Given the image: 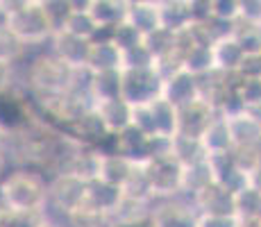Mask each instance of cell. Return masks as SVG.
Listing matches in <instances>:
<instances>
[{
    "label": "cell",
    "instance_id": "6da1fadb",
    "mask_svg": "<svg viewBox=\"0 0 261 227\" xmlns=\"http://www.w3.org/2000/svg\"><path fill=\"white\" fill-rule=\"evenodd\" d=\"M0 203L14 214H43L48 205V182L34 170L16 168L0 182Z\"/></svg>",
    "mask_w": 261,
    "mask_h": 227
},
{
    "label": "cell",
    "instance_id": "7a4b0ae2",
    "mask_svg": "<svg viewBox=\"0 0 261 227\" xmlns=\"http://www.w3.org/2000/svg\"><path fill=\"white\" fill-rule=\"evenodd\" d=\"M75 78H77V68L59 59L55 53L37 57L28 68L30 89L41 98L43 105L68 93L75 87Z\"/></svg>",
    "mask_w": 261,
    "mask_h": 227
},
{
    "label": "cell",
    "instance_id": "3957f363",
    "mask_svg": "<svg viewBox=\"0 0 261 227\" xmlns=\"http://www.w3.org/2000/svg\"><path fill=\"white\" fill-rule=\"evenodd\" d=\"M87 189H89V182L82 175L73 173V170H59L53 178V182H48L46 209L55 211L57 216L68 220L84 207Z\"/></svg>",
    "mask_w": 261,
    "mask_h": 227
},
{
    "label": "cell",
    "instance_id": "277c9868",
    "mask_svg": "<svg viewBox=\"0 0 261 227\" xmlns=\"http://www.w3.org/2000/svg\"><path fill=\"white\" fill-rule=\"evenodd\" d=\"M5 25H7L25 45L43 43V41H48V39H53V34H55L53 23H50V18L46 16V12H43L39 0H32V3H28L23 9L9 14V16L5 18Z\"/></svg>",
    "mask_w": 261,
    "mask_h": 227
},
{
    "label": "cell",
    "instance_id": "5b68a950",
    "mask_svg": "<svg viewBox=\"0 0 261 227\" xmlns=\"http://www.w3.org/2000/svg\"><path fill=\"white\" fill-rule=\"evenodd\" d=\"M145 175H148L150 195L154 200L175 198L182 195V164L170 153L157 155L145 164Z\"/></svg>",
    "mask_w": 261,
    "mask_h": 227
},
{
    "label": "cell",
    "instance_id": "8992f818",
    "mask_svg": "<svg viewBox=\"0 0 261 227\" xmlns=\"http://www.w3.org/2000/svg\"><path fill=\"white\" fill-rule=\"evenodd\" d=\"M120 75H123V98L129 105H143L162 98L164 73L159 66L120 68Z\"/></svg>",
    "mask_w": 261,
    "mask_h": 227
},
{
    "label": "cell",
    "instance_id": "52a82bcc",
    "mask_svg": "<svg viewBox=\"0 0 261 227\" xmlns=\"http://www.w3.org/2000/svg\"><path fill=\"white\" fill-rule=\"evenodd\" d=\"M198 207L187 195L154 200L152 209H150V225L152 227H198Z\"/></svg>",
    "mask_w": 261,
    "mask_h": 227
},
{
    "label": "cell",
    "instance_id": "ba28073f",
    "mask_svg": "<svg viewBox=\"0 0 261 227\" xmlns=\"http://www.w3.org/2000/svg\"><path fill=\"white\" fill-rule=\"evenodd\" d=\"M137 166L139 164H134L132 159H127L120 153H98L95 150V180L105 182V184L123 189Z\"/></svg>",
    "mask_w": 261,
    "mask_h": 227
},
{
    "label": "cell",
    "instance_id": "9c48e42d",
    "mask_svg": "<svg viewBox=\"0 0 261 227\" xmlns=\"http://www.w3.org/2000/svg\"><path fill=\"white\" fill-rule=\"evenodd\" d=\"M164 98L170 100L173 105L182 107L193 100L200 98V78H195L193 73H189L187 68H175L173 73H168L164 78Z\"/></svg>",
    "mask_w": 261,
    "mask_h": 227
},
{
    "label": "cell",
    "instance_id": "30bf717a",
    "mask_svg": "<svg viewBox=\"0 0 261 227\" xmlns=\"http://www.w3.org/2000/svg\"><path fill=\"white\" fill-rule=\"evenodd\" d=\"M120 200H123V189H120V186H112V184H105V182H100V180H91L89 182L87 200H84L82 209L112 218V214L118 209Z\"/></svg>",
    "mask_w": 261,
    "mask_h": 227
},
{
    "label": "cell",
    "instance_id": "8fae6325",
    "mask_svg": "<svg viewBox=\"0 0 261 227\" xmlns=\"http://www.w3.org/2000/svg\"><path fill=\"white\" fill-rule=\"evenodd\" d=\"M200 143H202L207 157L232 153L234 141H232V130H229L227 116L216 112V116L209 120V125L202 130V134H200Z\"/></svg>",
    "mask_w": 261,
    "mask_h": 227
},
{
    "label": "cell",
    "instance_id": "7c38bea8",
    "mask_svg": "<svg viewBox=\"0 0 261 227\" xmlns=\"http://www.w3.org/2000/svg\"><path fill=\"white\" fill-rule=\"evenodd\" d=\"M50 41H53V53L57 55L59 59H64L66 64H71L73 68H84L87 66L91 39L75 37V34L66 32V30H57Z\"/></svg>",
    "mask_w": 261,
    "mask_h": 227
},
{
    "label": "cell",
    "instance_id": "4fadbf2b",
    "mask_svg": "<svg viewBox=\"0 0 261 227\" xmlns=\"http://www.w3.org/2000/svg\"><path fill=\"white\" fill-rule=\"evenodd\" d=\"M177 109H179V132L191 134V136L202 134V130L207 128L209 120H212L216 116V112H218V109H216L207 98H202V95H200L198 100H193V103L182 105V107H177Z\"/></svg>",
    "mask_w": 261,
    "mask_h": 227
},
{
    "label": "cell",
    "instance_id": "5bb4252c",
    "mask_svg": "<svg viewBox=\"0 0 261 227\" xmlns=\"http://www.w3.org/2000/svg\"><path fill=\"white\" fill-rule=\"evenodd\" d=\"M195 207L200 214H237V205H234V193L227 191L223 184L214 182L207 189H202L193 198Z\"/></svg>",
    "mask_w": 261,
    "mask_h": 227
},
{
    "label": "cell",
    "instance_id": "9a60e30c",
    "mask_svg": "<svg viewBox=\"0 0 261 227\" xmlns=\"http://www.w3.org/2000/svg\"><path fill=\"white\" fill-rule=\"evenodd\" d=\"M118 153L132 159L134 164L143 166L152 159V141H150V136L139 132L134 125H129L127 130L118 134Z\"/></svg>",
    "mask_w": 261,
    "mask_h": 227
},
{
    "label": "cell",
    "instance_id": "2e32d148",
    "mask_svg": "<svg viewBox=\"0 0 261 227\" xmlns=\"http://www.w3.org/2000/svg\"><path fill=\"white\" fill-rule=\"evenodd\" d=\"M100 118L105 120L109 134H120L123 130H127L132 125V105L125 98H112V100H102L95 103Z\"/></svg>",
    "mask_w": 261,
    "mask_h": 227
},
{
    "label": "cell",
    "instance_id": "e0dca14e",
    "mask_svg": "<svg viewBox=\"0 0 261 227\" xmlns=\"http://www.w3.org/2000/svg\"><path fill=\"white\" fill-rule=\"evenodd\" d=\"M214 170L212 164H209V157H202L198 161L189 166H182V195L193 200L195 195L200 193L202 189H207L209 184H214Z\"/></svg>",
    "mask_w": 261,
    "mask_h": 227
},
{
    "label": "cell",
    "instance_id": "ac0fdd59",
    "mask_svg": "<svg viewBox=\"0 0 261 227\" xmlns=\"http://www.w3.org/2000/svg\"><path fill=\"white\" fill-rule=\"evenodd\" d=\"M87 68L95 70H114L123 68V50L114 41H91L89 45V57H87Z\"/></svg>",
    "mask_w": 261,
    "mask_h": 227
},
{
    "label": "cell",
    "instance_id": "d6986e66",
    "mask_svg": "<svg viewBox=\"0 0 261 227\" xmlns=\"http://www.w3.org/2000/svg\"><path fill=\"white\" fill-rule=\"evenodd\" d=\"M212 50H214L216 70H220V73H237L239 64L243 62V57H245L243 48H241L239 39L234 37V32L218 39V41H214Z\"/></svg>",
    "mask_w": 261,
    "mask_h": 227
},
{
    "label": "cell",
    "instance_id": "ffe728a7",
    "mask_svg": "<svg viewBox=\"0 0 261 227\" xmlns=\"http://www.w3.org/2000/svg\"><path fill=\"white\" fill-rule=\"evenodd\" d=\"M89 91H91L95 103L112 100V98H123V75H120V68L95 70V73H91Z\"/></svg>",
    "mask_w": 261,
    "mask_h": 227
},
{
    "label": "cell",
    "instance_id": "44dd1931",
    "mask_svg": "<svg viewBox=\"0 0 261 227\" xmlns=\"http://www.w3.org/2000/svg\"><path fill=\"white\" fill-rule=\"evenodd\" d=\"M127 18L134 28H139L143 34H150L154 30L164 28L162 23V3H129Z\"/></svg>",
    "mask_w": 261,
    "mask_h": 227
},
{
    "label": "cell",
    "instance_id": "7402d4cb",
    "mask_svg": "<svg viewBox=\"0 0 261 227\" xmlns=\"http://www.w3.org/2000/svg\"><path fill=\"white\" fill-rule=\"evenodd\" d=\"M71 125H73L75 136H77L82 143L91 145V148H93V145H98L100 141L109 134L107 125H105V120L100 118V114H98V109H95V107L89 109V112H84L77 120H73Z\"/></svg>",
    "mask_w": 261,
    "mask_h": 227
},
{
    "label": "cell",
    "instance_id": "603a6c76",
    "mask_svg": "<svg viewBox=\"0 0 261 227\" xmlns=\"http://www.w3.org/2000/svg\"><path fill=\"white\" fill-rule=\"evenodd\" d=\"M152 112H154V123H157V136L164 139H173L179 132V109L170 100L162 98L152 100Z\"/></svg>",
    "mask_w": 261,
    "mask_h": 227
},
{
    "label": "cell",
    "instance_id": "cb8c5ba5",
    "mask_svg": "<svg viewBox=\"0 0 261 227\" xmlns=\"http://www.w3.org/2000/svg\"><path fill=\"white\" fill-rule=\"evenodd\" d=\"M182 68H187L189 73L195 75V78H202V75H207V73H212V70H216L212 45H207V43H193L187 50V53H184Z\"/></svg>",
    "mask_w": 261,
    "mask_h": 227
},
{
    "label": "cell",
    "instance_id": "d4e9b609",
    "mask_svg": "<svg viewBox=\"0 0 261 227\" xmlns=\"http://www.w3.org/2000/svg\"><path fill=\"white\" fill-rule=\"evenodd\" d=\"M170 155L182 166H189V164H193V161L207 157L202 143H200V136H191V134H182V132H177L170 139Z\"/></svg>",
    "mask_w": 261,
    "mask_h": 227
},
{
    "label": "cell",
    "instance_id": "484cf974",
    "mask_svg": "<svg viewBox=\"0 0 261 227\" xmlns=\"http://www.w3.org/2000/svg\"><path fill=\"white\" fill-rule=\"evenodd\" d=\"M89 14L98 25H116L127 16V5H120L118 0H91Z\"/></svg>",
    "mask_w": 261,
    "mask_h": 227
},
{
    "label": "cell",
    "instance_id": "4316f807",
    "mask_svg": "<svg viewBox=\"0 0 261 227\" xmlns=\"http://www.w3.org/2000/svg\"><path fill=\"white\" fill-rule=\"evenodd\" d=\"M234 205H237V214L245 223H257L261 218V193L254 186H245L234 193Z\"/></svg>",
    "mask_w": 261,
    "mask_h": 227
},
{
    "label": "cell",
    "instance_id": "83f0119b",
    "mask_svg": "<svg viewBox=\"0 0 261 227\" xmlns=\"http://www.w3.org/2000/svg\"><path fill=\"white\" fill-rule=\"evenodd\" d=\"M25 53V43L5 23H0V62L16 64Z\"/></svg>",
    "mask_w": 261,
    "mask_h": 227
},
{
    "label": "cell",
    "instance_id": "f1b7e54d",
    "mask_svg": "<svg viewBox=\"0 0 261 227\" xmlns=\"http://www.w3.org/2000/svg\"><path fill=\"white\" fill-rule=\"evenodd\" d=\"M143 37H145V34L141 32V30L134 28V25L129 23L127 18H123L120 23L114 25V37H112V41L116 43L120 50H129V48H134V45L143 43Z\"/></svg>",
    "mask_w": 261,
    "mask_h": 227
},
{
    "label": "cell",
    "instance_id": "f546056e",
    "mask_svg": "<svg viewBox=\"0 0 261 227\" xmlns=\"http://www.w3.org/2000/svg\"><path fill=\"white\" fill-rule=\"evenodd\" d=\"M234 37L239 39L245 55H261V25L245 23L243 28H234Z\"/></svg>",
    "mask_w": 261,
    "mask_h": 227
},
{
    "label": "cell",
    "instance_id": "4dcf8cb0",
    "mask_svg": "<svg viewBox=\"0 0 261 227\" xmlns=\"http://www.w3.org/2000/svg\"><path fill=\"white\" fill-rule=\"evenodd\" d=\"M95 28H98V23L91 18V14L89 12H71V16L66 18V23H64L62 30H66V32L75 34V37H82V39H91Z\"/></svg>",
    "mask_w": 261,
    "mask_h": 227
},
{
    "label": "cell",
    "instance_id": "1f68e13d",
    "mask_svg": "<svg viewBox=\"0 0 261 227\" xmlns=\"http://www.w3.org/2000/svg\"><path fill=\"white\" fill-rule=\"evenodd\" d=\"M132 125L145 136H157V123H154L152 105L150 103L132 105Z\"/></svg>",
    "mask_w": 261,
    "mask_h": 227
},
{
    "label": "cell",
    "instance_id": "d6a6232c",
    "mask_svg": "<svg viewBox=\"0 0 261 227\" xmlns=\"http://www.w3.org/2000/svg\"><path fill=\"white\" fill-rule=\"evenodd\" d=\"M237 91L243 100L245 109H257L261 107V78H239Z\"/></svg>",
    "mask_w": 261,
    "mask_h": 227
},
{
    "label": "cell",
    "instance_id": "836d02e7",
    "mask_svg": "<svg viewBox=\"0 0 261 227\" xmlns=\"http://www.w3.org/2000/svg\"><path fill=\"white\" fill-rule=\"evenodd\" d=\"M145 66H157L154 57L145 43H139L129 50H123V68H145Z\"/></svg>",
    "mask_w": 261,
    "mask_h": 227
},
{
    "label": "cell",
    "instance_id": "e575fe53",
    "mask_svg": "<svg viewBox=\"0 0 261 227\" xmlns=\"http://www.w3.org/2000/svg\"><path fill=\"white\" fill-rule=\"evenodd\" d=\"M198 227H250L239 214H200Z\"/></svg>",
    "mask_w": 261,
    "mask_h": 227
},
{
    "label": "cell",
    "instance_id": "d590c367",
    "mask_svg": "<svg viewBox=\"0 0 261 227\" xmlns=\"http://www.w3.org/2000/svg\"><path fill=\"white\" fill-rule=\"evenodd\" d=\"M191 23H204L214 16V0H187Z\"/></svg>",
    "mask_w": 261,
    "mask_h": 227
},
{
    "label": "cell",
    "instance_id": "8d00e7d4",
    "mask_svg": "<svg viewBox=\"0 0 261 227\" xmlns=\"http://www.w3.org/2000/svg\"><path fill=\"white\" fill-rule=\"evenodd\" d=\"M237 78H261V55H245L237 68Z\"/></svg>",
    "mask_w": 261,
    "mask_h": 227
},
{
    "label": "cell",
    "instance_id": "74e56055",
    "mask_svg": "<svg viewBox=\"0 0 261 227\" xmlns=\"http://www.w3.org/2000/svg\"><path fill=\"white\" fill-rule=\"evenodd\" d=\"M214 16L223 21H237L239 0H214Z\"/></svg>",
    "mask_w": 261,
    "mask_h": 227
},
{
    "label": "cell",
    "instance_id": "f35d334b",
    "mask_svg": "<svg viewBox=\"0 0 261 227\" xmlns=\"http://www.w3.org/2000/svg\"><path fill=\"white\" fill-rule=\"evenodd\" d=\"M239 16L245 23L261 25V0H239Z\"/></svg>",
    "mask_w": 261,
    "mask_h": 227
},
{
    "label": "cell",
    "instance_id": "ab89813d",
    "mask_svg": "<svg viewBox=\"0 0 261 227\" xmlns=\"http://www.w3.org/2000/svg\"><path fill=\"white\" fill-rule=\"evenodd\" d=\"M14 84V64L0 62V95L7 93Z\"/></svg>",
    "mask_w": 261,
    "mask_h": 227
},
{
    "label": "cell",
    "instance_id": "60d3db41",
    "mask_svg": "<svg viewBox=\"0 0 261 227\" xmlns=\"http://www.w3.org/2000/svg\"><path fill=\"white\" fill-rule=\"evenodd\" d=\"M248 175H250V186H254L261 193V157L248 168Z\"/></svg>",
    "mask_w": 261,
    "mask_h": 227
},
{
    "label": "cell",
    "instance_id": "b9f144b4",
    "mask_svg": "<svg viewBox=\"0 0 261 227\" xmlns=\"http://www.w3.org/2000/svg\"><path fill=\"white\" fill-rule=\"evenodd\" d=\"M107 227H152L150 218H139V220H109Z\"/></svg>",
    "mask_w": 261,
    "mask_h": 227
},
{
    "label": "cell",
    "instance_id": "7bdbcfd3",
    "mask_svg": "<svg viewBox=\"0 0 261 227\" xmlns=\"http://www.w3.org/2000/svg\"><path fill=\"white\" fill-rule=\"evenodd\" d=\"M7 166H9V157L5 150H0V182L5 180V175H7Z\"/></svg>",
    "mask_w": 261,
    "mask_h": 227
},
{
    "label": "cell",
    "instance_id": "ee69618b",
    "mask_svg": "<svg viewBox=\"0 0 261 227\" xmlns=\"http://www.w3.org/2000/svg\"><path fill=\"white\" fill-rule=\"evenodd\" d=\"M9 134H12V132H9V130H7V128H5V125H3V123H0V150H5V148H7V141H9Z\"/></svg>",
    "mask_w": 261,
    "mask_h": 227
},
{
    "label": "cell",
    "instance_id": "f6af8a7d",
    "mask_svg": "<svg viewBox=\"0 0 261 227\" xmlns=\"http://www.w3.org/2000/svg\"><path fill=\"white\" fill-rule=\"evenodd\" d=\"M37 227H62V225H59L57 220H53V218H50V216L43 214V216H41V220H39V223H37Z\"/></svg>",
    "mask_w": 261,
    "mask_h": 227
},
{
    "label": "cell",
    "instance_id": "bcb514c9",
    "mask_svg": "<svg viewBox=\"0 0 261 227\" xmlns=\"http://www.w3.org/2000/svg\"><path fill=\"white\" fill-rule=\"evenodd\" d=\"M250 112H252L254 116H257V118H259V123H261V107H257V109H250Z\"/></svg>",
    "mask_w": 261,
    "mask_h": 227
},
{
    "label": "cell",
    "instance_id": "7dc6e473",
    "mask_svg": "<svg viewBox=\"0 0 261 227\" xmlns=\"http://www.w3.org/2000/svg\"><path fill=\"white\" fill-rule=\"evenodd\" d=\"M0 227H5V225H0Z\"/></svg>",
    "mask_w": 261,
    "mask_h": 227
}]
</instances>
